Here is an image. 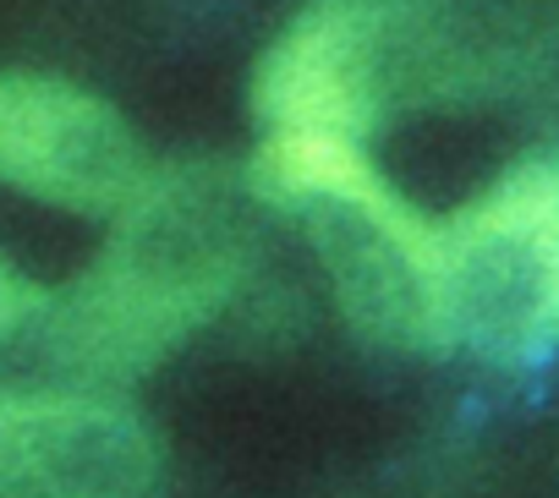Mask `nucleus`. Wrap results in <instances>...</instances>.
Wrapping results in <instances>:
<instances>
[{"label":"nucleus","mask_w":559,"mask_h":498,"mask_svg":"<svg viewBox=\"0 0 559 498\" xmlns=\"http://www.w3.org/2000/svg\"><path fill=\"white\" fill-rule=\"evenodd\" d=\"M110 219L116 230L99 258L39 318L50 356L88 384L148 373L181 351L236 296L252 264V214L209 170H154Z\"/></svg>","instance_id":"1"},{"label":"nucleus","mask_w":559,"mask_h":498,"mask_svg":"<svg viewBox=\"0 0 559 498\" xmlns=\"http://www.w3.org/2000/svg\"><path fill=\"white\" fill-rule=\"evenodd\" d=\"M258 203L308 224L324 253L341 307L379 340L433 345L428 264L433 219L417 214L373 165L362 137L269 132L252 159Z\"/></svg>","instance_id":"2"},{"label":"nucleus","mask_w":559,"mask_h":498,"mask_svg":"<svg viewBox=\"0 0 559 498\" xmlns=\"http://www.w3.org/2000/svg\"><path fill=\"white\" fill-rule=\"evenodd\" d=\"M433 345L532 362L559 345V159L504 170L450 219H433Z\"/></svg>","instance_id":"3"},{"label":"nucleus","mask_w":559,"mask_h":498,"mask_svg":"<svg viewBox=\"0 0 559 498\" xmlns=\"http://www.w3.org/2000/svg\"><path fill=\"white\" fill-rule=\"evenodd\" d=\"M433 56L428 0H313L280 34L252 77L269 132L368 137Z\"/></svg>","instance_id":"4"},{"label":"nucleus","mask_w":559,"mask_h":498,"mask_svg":"<svg viewBox=\"0 0 559 498\" xmlns=\"http://www.w3.org/2000/svg\"><path fill=\"white\" fill-rule=\"evenodd\" d=\"M154 165L138 132L88 88L61 77H0V181L67 208L121 214Z\"/></svg>","instance_id":"5"},{"label":"nucleus","mask_w":559,"mask_h":498,"mask_svg":"<svg viewBox=\"0 0 559 498\" xmlns=\"http://www.w3.org/2000/svg\"><path fill=\"white\" fill-rule=\"evenodd\" d=\"M154 433L105 389H0V498H143Z\"/></svg>","instance_id":"6"},{"label":"nucleus","mask_w":559,"mask_h":498,"mask_svg":"<svg viewBox=\"0 0 559 498\" xmlns=\"http://www.w3.org/2000/svg\"><path fill=\"white\" fill-rule=\"evenodd\" d=\"M45 291L0 253V345L7 340H17V335H28V329H39V318H45Z\"/></svg>","instance_id":"7"}]
</instances>
